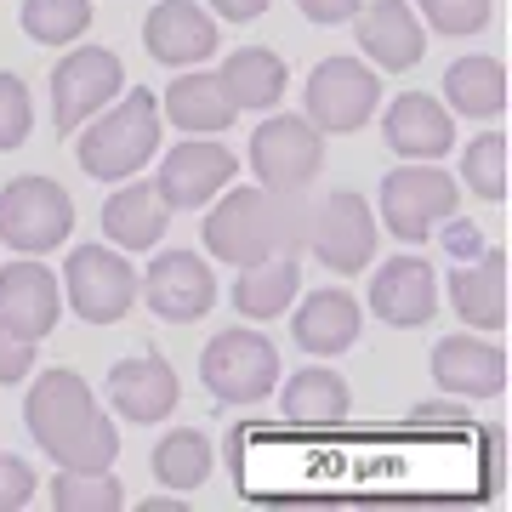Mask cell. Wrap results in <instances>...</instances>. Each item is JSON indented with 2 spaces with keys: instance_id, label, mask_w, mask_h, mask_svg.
<instances>
[{
  "instance_id": "obj_34",
  "label": "cell",
  "mask_w": 512,
  "mask_h": 512,
  "mask_svg": "<svg viewBox=\"0 0 512 512\" xmlns=\"http://www.w3.org/2000/svg\"><path fill=\"white\" fill-rule=\"evenodd\" d=\"M421 6V23L439 29V35H478L490 29V12L495 0H416Z\"/></svg>"
},
{
  "instance_id": "obj_37",
  "label": "cell",
  "mask_w": 512,
  "mask_h": 512,
  "mask_svg": "<svg viewBox=\"0 0 512 512\" xmlns=\"http://www.w3.org/2000/svg\"><path fill=\"white\" fill-rule=\"evenodd\" d=\"M433 234H439V245L456 256V262H473V256L490 245V239H484V228H478V222H467V217H444Z\"/></svg>"
},
{
  "instance_id": "obj_22",
  "label": "cell",
  "mask_w": 512,
  "mask_h": 512,
  "mask_svg": "<svg viewBox=\"0 0 512 512\" xmlns=\"http://www.w3.org/2000/svg\"><path fill=\"white\" fill-rule=\"evenodd\" d=\"M160 120H171L183 137H217V131H228L239 120V103L228 97L222 74L177 69V80L160 97Z\"/></svg>"
},
{
  "instance_id": "obj_33",
  "label": "cell",
  "mask_w": 512,
  "mask_h": 512,
  "mask_svg": "<svg viewBox=\"0 0 512 512\" xmlns=\"http://www.w3.org/2000/svg\"><path fill=\"white\" fill-rule=\"evenodd\" d=\"M29 131H35V97H29V86H23V74L0 69V154L23 148Z\"/></svg>"
},
{
  "instance_id": "obj_35",
  "label": "cell",
  "mask_w": 512,
  "mask_h": 512,
  "mask_svg": "<svg viewBox=\"0 0 512 512\" xmlns=\"http://www.w3.org/2000/svg\"><path fill=\"white\" fill-rule=\"evenodd\" d=\"M35 348H40L35 336H23L0 319V387H18L35 376Z\"/></svg>"
},
{
  "instance_id": "obj_5",
  "label": "cell",
  "mask_w": 512,
  "mask_h": 512,
  "mask_svg": "<svg viewBox=\"0 0 512 512\" xmlns=\"http://www.w3.org/2000/svg\"><path fill=\"white\" fill-rule=\"evenodd\" d=\"M200 382L222 404H262L279 387V348L262 330H217L200 353Z\"/></svg>"
},
{
  "instance_id": "obj_39",
  "label": "cell",
  "mask_w": 512,
  "mask_h": 512,
  "mask_svg": "<svg viewBox=\"0 0 512 512\" xmlns=\"http://www.w3.org/2000/svg\"><path fill=\"white\" fill-rule=\"evenodd\" d=\"M211 18H228V23H256L268 12V0H205Z\"/></svg>"
},
{
  "instance_id": "obj_14",
  "label": "cell",
  "mask_w": 512,
  "mask_h": 512,
  "mask_svg": "<svg viewBox=\"0 0 512 512\" xmlns=\"http://www.w3.org/2000/svg\"><path fill=\"white\" fill-rule=\"evenodd\" d=\"M370 313L393 330H421L439 313V274H433V262L416 251H399V256H387V262H376Z\"/></svg>"
},
{
  "instance_id": "obj_40",
  "label": "cell",
  "mask_w": 512,
  "mask_h": 512,
  "mask_svg": "<svg viewBox=\"0 0 512 512\" xmlns=\"http://www.w3.org/2000/svg\"><path fill=\"white\" fill-rule=\"evenodd\" d=\"M410 421H427V427H456V421H467V410H461V404H416Z\"/></svg>"
},
{
  "instance_id": "obj_30",
  "label": "cell",
  "mask_w": 512,
  "mask_h": 512,
  "mask_svg": "<svg viewBox=\"0 0 512 512\" xmlns=\"http://www.w3.org/2000/svg\"><path fill=\"white\" fill-rule=\"evenodd\" d=\"M52 507L57 512H120L126 507V484L103 467V473H80V467H63L52 478Z\"/></svg>"
},
{
  "instance_id": "obj_28",
  "label": "cell",
  "mask_w": 512,
  "mask_h": 512,
  "mask_svg": "<svg viewBox=\"0 0 512 512\" xmlns=\"http://www.w3.org/2000/svg\"><path fill=\"white\" fill-rule=\"evenodd\" d=\"M348 410L353 393L330 365H308L285 382V421H296V427H336V421H348Z\"/></svg>"
},
{
  "instance_id": "obj_9",
  "label": "cell",
  "mask_w": 512,
  "mask_h": 512,
  "mask_svg": "<svg viewBox=\"0 0 512 512\" xmlns=\"http://www.w3.org/2000/svg\"><path fill=\"white\" fill-rule=\"evenodd\" d=\"M63 302L86 325H120L137 302V268L120 245H74L63 262Z\"/></svg>"
},
{
  "instance_id": "obj_24",
  "label": "cell",
  "mask_w": 512,
  "mask_h": 512,
  "mask_svg": "<svg viewBox=\"0 0 512 512\" xmlns=\"http://www.w3.org/2000/svg\"><path fill=\"white\" fill-rule=\"evenodd\" d=\"M171 228V205L160 200V188L154 183H120L103 200V239L120 245V251H154Z\"/></svg>"
},
{
  "instance_id": "obj_26",
  "label": "cell",
  "mask_w": 512,
  "mask_h": 512,
  "mask_svg": "<svg viewBox=\"0 0 512 512\" xmlns=\"http://www.w3.org/2000/svg\"><path fill=\"white\" fill-rule=\"evenodd\" d=\"M234 313L245 319H279L302 296V262L296 256H262L251 268H234Z\"/></svg>"
},
{
  "instance_id": "obj_17",
  "label": "cell",
  "mask_w": 512,
  "mask_h": 512,
  "mask_svg": "<svg viewBox=\"0 0 512 512\" xmlns=\"http://www.w3.org/2000/svg\"><path fill=\"white\" fill-rule=\"evenodd\" d=\"M353 23H359V52L376 57L370 69L404 74L427 57V29L410 12V0H370V6L353 12Z\"/></svg>"
},
{
  "instance_id": "obj_8",
  "label": "cell",
  "mask_w": 512,
  "mask_h": 512,
  "mask_svg": "<svg viewBox=\"0 0 512 512\" xmlns=\"http://www.w3.org/2000/svg\"><path fill=\"white\" fill-rule=\"evenodd\" d=\"M251 171L274 194H302L325 171V131L308 114H268L251 131Z\"/></svg>"
},
{
  "instance_id": "obj_27",
  "label": "cell",
  "mask_w": 512,
  "mask_h": 512,
  "mask_svg": "<svg viewBox=\"0 0 512 512\" xmlns=\"http://www.w3.org/2000/svg\"><path fill=\"white\" fill-rule=\"evenodd\" d=\"M444 103L467 120H495L507 109V69L501 57H456L444 69Z\"/></svg>"
},
{
  "instance_id": "obj_7",
  "label": "cell",
  "mask_w": 512,
  "mask_h": 512,
  "mask_svg": "<svg viewBox=\"0 0 512 512\" xmlns=\"http://www.w3.org/2000/svg\"><path fill=\"white\" fill-rule=\"evenodd\" d=\"M376 211L353 188H330L308 205V251L325 262V274H365L376 262Z\"/></svg>"
},
{
  "instance_id": "obj_38",
  "label": "cell",
  "mask_w": 512,
  "mask_h": 512,
  "mask_svg": "<svg viewBox=\"0 0 512 512\" xmlns=\"http://www.w3.org/2000/svg\"><path fill=\"white\" fill-rule=\"evenodd\" d=\"M296 6H302V18L308 23H348L365 0H296Z\"/></svg>"
},
{
  "instance_id": "obj_25",
  "label": "cell",
  "mask_w": 512,
  "mask_h": 512,
  "mask_svg": "<svg viewBox=\"0 0 512 512\" xmlns=\"http://www.w3.org/2000/svg\"><path fill=\"white\" fill-rule=\"evenodd\" d=\"M222 86L239 109L268 114L285 103V86H291V63L274 52V46H239L228 63H222Z\"/></svg>"
},
{
  "instance_id": "obj_10",
  "label": "cell",
  "mask_w": 512,
  "mask_h": 512,
  "mask_svg": "<svg viewBox=\"0 0 512 512\" xmlns=\"http://www.w3.org/2000/svg\"><path fill=\"white\" fill-rule=\"evenodd\" d=\"M126 92V63L109 46H74L52 69V126L57 137H74L97 109H109Z\"/></svg>"
},
{
  "instance_id": "obj_31",
  "label": "cell",
  "mask_w": 512,
  "mask_h": 512,
  "mask_svg": "<svg viewBox=\"0 0 512 512\" xmlns=\"http://www.w3.org/2000/svg\"><path fill=\"white\" fill-rule=\"evenodd\" d=\"M23 35L40 46H69L92 29V0H23Z\"/></svg>"
},
{
  "instance_id": "obj_16",
  "label": "cell",
  "mask_w": 512,
  "mask_h": 512,
  "mask_svg": "<svg viewBox=\"0 0 512 512\" xmlns=\"http://www.w3.org/2000/svg\"><path fill=\"white\" fill-rule=\"evenodd\" d=\"M183 399V382H177V370L165 365L160 353H131L120 365L109 370V404L120 421H137V427H154L177 410Z\"/></svg>"
},
{
  "instance_id": "obj_18",
  "label": "cell",
  "mask_w": 512,
  "mask_h": 512,
  "mask_svg": "<svg viewBox=\"0 0 512 512\" xmlns=\"http://www.w3.org/2000/svg\"><path fill=\"white\" fill-rule=\"evenodd\" d=\"M57 313H63V285L40 256H23V262L0 268V319L12 330L40 342V336L57 330Z\"/></svg>"
},
{
  "instance_id": "obj_2",
  "label": "cell",
  "mask_w": 512,
  "mask_h": 512,
  "mask_svg": "<svg viewBox=\"0 0 512 512\" xmlns=\"http://www.w3.org/2000/svg\"><path fill=\"white\" fill-rule=\"evenodd\" d=\"M200 239L228 268H251L262 256H302L308 251V205H302V194H274V188H222L205 205Z\"/></svg>"
},
{
  "instance_id": "obj_23",
  "label": "cell",
  "mask_w": 512,
  "mask_h": 512,
  "mask_svg": "<svg viewBox=\"0 0 512 512\" xmlns=\"http://www.w3.org/2000/svg\"><path fill=\"white\" fill-rule=\"evenodd\" d=\"M450 308L467 330H501L507 325V256L484 245L473 262H456L450 274Z\"/></svg>"
},
{
  "instance_id": "obj_4",
  "label": "cell",
  "mask_w": 512,
  "mask_h": 512,
  "mask_svg": "<svg viewBox=\"0 0 512 512\" xmlns=\"http://www.w3.org/2000/svg\"><path fill=\"white\" fill-rule=\"evenodd\" d=\"M376 205H382L387 234L404 239V245H421V239H433V228H439L444 217L461 211V183L439 160H404L399 171L382 177Z\"/></svg>"
},
{
  "instance_id": "obj_20",
  "label": "cell",
  "mask_w": 512,
  "mask_h": 512,
  "mask_svg": "<svg viewBox=\"0 0 512 512\" xmlns=\"http://www.w3.org/2000/svg\"><path fill=\"white\" fill-rule=\"evenodd\" d=\"M291 336L296 348L313 353V359H336V353H348L359 342V330H365V313L353 302L342 285H325V291H308L302 302H291Z\"/></svg>"
},
{
  "instance_id": "obj_11",
  "label": "cell",
  "mask_w": 512,
  "mask_h": 512,
  "mask_svg": "<svg viewBox=\"0 0 512 512\" xmlns=\"http://www.w3.org/2000/svg\"><path fill=\"white\" fill-rule=\"evenodd\" d=\"M376 103H382V69H370L359 57H325L308 74V120L325 137H348L370 126Z\"/></svg>"
},
{
  "instance_id": "obj_15",
  "label": "cell",
  "mask_w": 512,
  "mask_h": 512,
  "mask_svg": "<svg viewBox=\"0 0 512 512\" xmlns=\"http://www.w3.org/2000/svg\"><path fill=\"white\" fill-rule=\"evenodd\" d=\"M217 18L194 0H160L143 18V46L165 69H200L205 57H217Z\"/></svg>"
},
{
  "instance_id": "obj_19",
  "label": "cell",
  "mask_w": 512,
  "mask_h": 512,
  "mask_svg": "<svg viewBox=\"0 0 512 512\" xmlns=\"http://www.w3.org/2000/svg\"><path fill=\"white\" fill-rule=\"evenodd\" d=\"M382 137L399 160H444L456 148V114L444 109L439 97L427 92H404L387 103L382 114Z\"/></svg>"
},
{
  "instance_id": "obj_32",
  "label": "cell",
  "mask_w": 512,
  "mask_h": 512,
  "mask_svg": "<svg viewBox=\"0 0 512 512\" xmlns=\"http://www.w3.org/2000/svg\"><path fill=\"white\" fill-rule=\"evenodd\" d=\"M461 183L484 205L507 200V137L501 131H484V137H473V143L461 148Z\"/></svg>"
},
{
  "instance_id": "obj_1",
  "label": "cell",
  "mask_w": 512,
  "mask_h": 512,
  "mask_svg": "<svg viewBox=\"0 0 512 512\" xmlns=\"http://www.w3.org/2000/svg\"><path fill=\"white\" fill-rule=\"evenodd\" d=\"M23 421H29V439L57 467L103 473L120 456V427L97 410L86 376H74V370H46V376H35L29 399H23Z\"/></svg>"
},
{
  "instance_id": "obj_29",
  "label": "cell",
  "mask_w": 512,
  "mask_h": 512,
  "mask_svg": "<svg viewBox=\"0 0 512 512\" xmlns=\"http://www.w3.org/2000/svg\"><path fill=\"white\" fill-rule=\"evenodd\" d=\"M148 467H154V478H160L165 490H200L217 461H211V439H205L200 427H171V433H160Z\"/></svg>"
},
{
  "instance_id": "obj_13",
  "label": "cell",
  "mask_w": 512,
  "mask_h": 512,
  "mask_svg": "<svg viewBox=\"0 0 512 512\" xmlns=\"http://www.w3.org/2000/svg\"><path fill=\"white\" fill-rule=\"evenodd\" d=\"M137 296L171 325H194L217 308V274L194 251H160L148 274H137Z\"/></svg>"
},
{
  "instance_id": "obj_6",
  "label": "cell",
  "mask_w": 512,
  "mask_h": 512,
  "mask_svg": "<svg viewBox=\"0 0 512 512\" xmlns=\"http://www.w3.org/2000/svg\"><path fill=\"white\" fill-rule=\"evenodd\" d=\"M74 234V200L52 177H12L0 188V245L18 256H46Z\"/></svg>"
},
{
  "instance_id": "obj_3",
  "label": "cell",
  "mask_w": 512,
  "mask_h": 512,
  "mask_svg": "<svg viewBox=\"0 0 512 512\" xmlns=\"http://www.w3.org/2000/svg\"><path fill=\"white\" fill-rule=\"evenodd\" d=\"M74 137H80L74 160L92 183H126L160 154V97L137 86V92L114 97L109 109H97Z\"/></svg>"
},
{
  "instance_id": "obj_21",
  "label": "cell",
  "mask_w": 512,
  "mask_h": 512,
  "mask_svg": "<svg viewBox=\"0 0 512 512\" xmlns=\"http://www.w3.org/2000/svg\"><path fill=\"white\" fill-rule=\"evenodd\" d=\"M433 382L450 399H495L507 387V353L490 336H444L433 348Z\"/></svg>"
},
{
  "instance_id": "obj_36",
  "label": "cell",
  "mask_w": 512,
  "mask_h": 512,
  "mask_svg": "<svg viewBox=\"0 0 512 512\" xmlns=\"http://www.w3.org/2000/svg\"><path fill=\"white\" fill-rule=\"evenodd\" d=\"M35 501V467L23 456H0V512H23Z\"/></svg>"
},
{
  "instance_id": "obj_12",
  "label": "cell",
  "mask_w": 512,
  "mask_h": 512,
  "mask_svg": "<svg viewBox=\"0 0 512 512\" xmlns=\"http://www.w3.org/2000/svg\"><path fill=\"white\" fill-rule=\"evenodd\" d=\"M234 177H239L234 148L211 143V137H183L177 148H165L154 188H160V200L171 205V211H205Z\"/></svg>"
}]
</instances>
